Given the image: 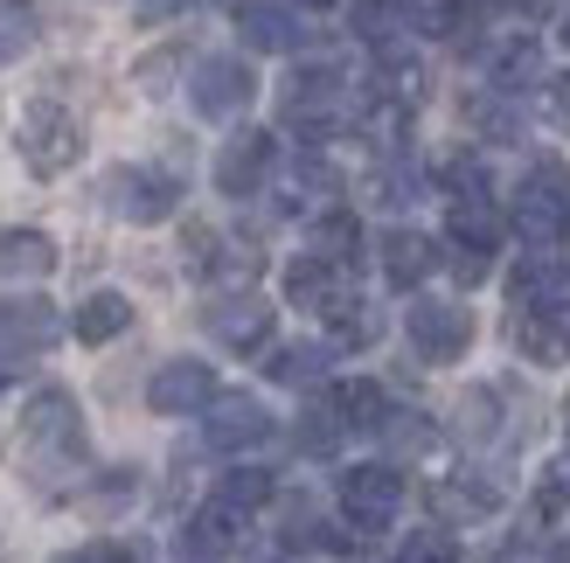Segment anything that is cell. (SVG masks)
<instances>
[{
    "label": "cell",
    "instance_id": "obj_5",
    "mask_svg": "<svg viewBox=\"0 0 570 563\" xmlns=\"http://www.w3.org/2000/svg\"><path fill=\"white\" fill-rule=\"evenodd\" d=\"M181 175H167V167H111L105 175V209L132 223V230H154V223H167L181 209Z\"/></svg>",
    "mask_w": 570,
    "mask_h": 563
},
{
    "label": "cell",
    "instance_id": "obj_19",
    "mask_svg": "<svg viewBox=\"0 0 570 563\" xmlns=\"http://www.w3.org/2000/svg\"><path fill=\"white\" fill-rule=\"evenodd\" d=\"M126 327H132V299H126V293H111V286H98L91 299H77V314H70V334H77L83 348L119 342Z\"/></svg>",
    "mask_w": 570,
    "mask_h": 563
},
{
    "label": "cell",
    "instance_id": "obj_43",
    "mask_svg": "<svg viewBox=\"0 0 570 563\" xmlns=\"http://www.w3.org/2000/svg\"><path fill=\"white\" fill-rule=\"evenodd\" d=\"M570 508V460L543 473V494H535V515H563Z\"/></svg>",
    "mask_w": 570,
    "mask_h": 563
},
{
    "label": "cell",
    "instance_id": "obj_12",
    "mask_svg": "<svg viewBox=\"0 0 570 563\" xmlns=\"http://www.w3.org/2000/svg\"><path fill=\"white\" fill-rule=\"evenodd\" d=\"M63 314H56V299H42V293H8L0 299V355H14V362H28V355H49L56 342H63Z\"/></svg>",
    "mask_w": 570,
    "mask_h": 563
},
{
    "label": "cell",
    "instance_id": "obj_38",
    "mask_svg": "<svg viewBox=\"0 0 570 563\" xmlns=\"http://www.w3.org/2000/svg\"><path fill=\"white\" fill-rule=\"evenodd\" d=\"M181 63H188L181 49H154V56H139V70H132V83H139V91H147V98H160V91H175V77H181Z\"/></svg>",
    "mask_w": 570,
    "mask_h": 563
},
{
    "label": "cell",
    "instance_id": "obj_32",
    "mask_svg": "<svg viewBox=\"0 0 570 563\" xmlns=\"http://www.w3.org/2000/svg\"><path fill=\"white\" fill-rule=\"evenodd\" d=\"M376 342H383V314L355 293V299L327 320V348H376Z\"/></svg>",
    "mask_w": 570,
    "mask_h": 563
},
{
    "label": "cell",
    "instance_id": "obj_35",
    "mask_svg": "<svg viewBox=\"0 0 570 563\" xmlns=\"http://www.w3.org/2000/svg\"><path fill=\"white\" fill-rule=\"evenodd\" d=\"M439 181H445V203H494V181H488V167L473 154H452Z\"/></svg>",
    "mask_w": 570,
    "mask_h": 563
},
{
    "label": "cell",
    "instance_id": "obj_6",
    "mask_svg": "<svg viewBox=\"0 0 570 563\" xmlns=\"http://www.w3.org/2000/svg\"><path fill=\"white\" fill-rule=\"evenodd\" d=\"M404 334L411 348L432 362V369H445V362H460L473 348V306L466 299H439V293H417L404 306Z\"/></svg>",
    "mask_w": 570,
    "mask_h": 563
},
{
    "label": "cell",
    "instance_id": "obj_18",
    "mask_svg": "<svg viewBox=\"0 0 570 563\" xmlns=\"http://www.w3.org/2000/svg\"><path fill=\"white\" fill-rule=\"evenodd\" d=\"M237 543H244V515L203 501V508L188 515V529H181V563H223Z\"/></svg>",
    "mask_w": 570,
    "mask_h": 563
},
{
    "label": "cell",
    "instance_id": "obj_2",
    "mask_svg": "<svg viewBox=\"0 0 570 563\" xmlns=\"http://www.w3.org/2000/svg\"><path fill=\"white\" fill-rule=\"evenodd\" d=\"M508 230L529 250H557L570 237V175L557 160H535L515 181V195H508Z\"/></svg>",
    "mask_w": 570,
    "mask_h": 563
},
{
    "label": "cell",
    "instance_id": "obj_9",
    "mask_svg": "<svg viewBox=\"0 0 570 563\" xmlns=\"http://www.w3.org/2000/svg\"><path fill=\"white\" fill-rule=\"evenodd\" d=\"M272 175H278V139H272L265 126L230 132V139L216 147V167H209L216 195H230V203H250V195H265Z\"/></svg>",
    "mask_w": 570,
    "mask_h": 563
},
{
    "label": "cell",
    "instance_id": "obj_42",
    "mask_svg": "<svg viewBox=\"0 0 570 563\" xmlns=\"http://www.w3.org/2000/svg\"><path fill=\"white\" fill-rule=\"evenodd\" d=\"M293 188H299V195H341V175H334L321 154H306V160L293 167Z\"/></svg>",
    "mask_w": 570,
    "mask_h": 563
},
{
    "label": "cell",
    "instance_id": "obj_3",
    "mask_svg": "<svg viewBox=\"0 0 570 563\" xmlns=\"http://www.w3.org/2000/svg\"><path fill=\"white\" fill-rule=\"evenodd\" d=\"M14 154L36 167L42 181L70 175V167L83 160V126H77V111L56 105V98H36V105L21 111V126H14Z\"/></svg>",
    "mask_w": 570,
    "mask_h": 563
},
{
    "label": "cell",
    "instance_id": "obj_46",
    "mask_svg": "<svg viewBox=\"0 0 570 563\" xmlns=\"http://www.w3.org/2000/svg\"><path fill=\"white\" fill-rule=\"evenodd\" d=\"M508 8H515L522 21H550V14L563 8V0H508Z\"/></svg>",
    "mask_w": 570,
    "mask_h": 563
},
{
    "label": "cell",
    "instance_id": "obj_30",
    "mask_svg": "<svg viewBox=\"0 0 570 563\" xmlns=\"http://www.w3.org/2000/svg\"><path fill=\"white\" fill-rule=\"evenodd\" d=\"M501 14V0H439L432 14H424V36H439V42H466V36H480Z\"/></svg>",
    "mask_w": 570,
    "mask_h": 563
},
{
    "label": "cell",
    "instance_id": "obj_25",
    "mask_svg": "<svg viewBox=\"0 0 570 563\" xmlns=\"http://www.w3.org/2000/svg\"><path fill=\"white\" fill-rule=\"evenodd\" d=\"M327 362H334L327 342H285V348H272L265 376L285 383V389H321V383H327Z\"/></svg>",
    "mask_w": 570,
    "mask_h": 563
},
{
    "label": "cell",
    "instance_id": "obj_14",
    "mask_svg": "<svg viewBox=\"0 0 570 563\" xmlns=\"http://www.w3.org/2000/svg\"><path fill=\"white\" fill-rule=\"evenodd\" d=\"M285 299L306 306V314H321V320H334L341 306L355 299V286H348V271H341V265H327V258H313V250H299V258L285 265Z\"/></svg>",
    "mask_w": 570,
    "mask_h": 563
},
{
    "label": "cell",
    "instance_id": "obj_8",
    "mask_svg": "<svg viewBox=\"0 0 570 563\" xmlns=\"http://www.w3.org/2000/svg\"><path fill=\"white\" fill-rule=\"evenodd\" d=\"M250 98H258V70L244 63V56H203V63L188 70V105H195V119H244Z\"/></svg>",
    "mask_w": 570,
    "mask_h": 563
},
{
    "label": "cell",
    "instance_id": "obj_27",
    "mask_svg": "<svg viewBox=\"0 0 570 563\" xmlns=\"http://www.w3.org/2000/svg\"><path fill=\"white\" fill-rule=\"evenodd\" d=\"M348 28H355L368 49H396V42H404V28H417V21H411L404 0H355V8H348Z\"/></svg>",
    "mask_w": 570,
    "mask_h": 563
},
{
    "label": "cell",
    "instance_id": "obj_21",
    "mask_svg": "<svg viewBox=\"0 0 570 563\" xmlns=\"http://www.w3.org/2000/svg\"><path fill=\"white\" fill-rule=\"evenodd\" d=\"M327 411L341 417L348 432H383V417H390V397L368 376H341V383H327Z\"/></svg>",
    "mask_w": 570,
    "mask_h": 563
},
{
    "label": "cell",
    "instance_id": "obj_4",
    "mask_svg": "<svg viewBox=\"0 0 570 563\" xmlns=\"http://www.w3.org/2000/svg\"><path fill=\"white\" fill-rule=\"evenodd\" d=\"M21 438H28L36 460H63V466L83 460V411L63 383H42L36 397L21 404Z\"/></svg>",
    "mask_w": 570,
    "mask_h": 563
},
{
    "label": "cell",
    "instance_id": "obj_16",
    "mask_svg": "<svg viewBox=\"0 0 570 563\" xmlns=\"http://www.w3.org/2000/svg\"><path fill=\"white\" fill-rule=\"evenodd\" d=\"M237 36L258 56H293L306 42V14H299V0H250L237 14Z\"/></svg>",
    "mask_w": 570,
    "mask_h": 563
},
{
    "label": "cell",
    "instance_id": "obj_24",
    "mask_svg": "<svg viewBox=\"0 0 570 563\" xmlns=\"http://www.w3.org/2000/svg\"><path fill=\"white\" fill-rule=\"evenodd\" d=\"M432 501H439V515H452V522H488V515H501V487L480 481V473H452V481L432 487Z\"/></svg>",
    "mask_w": 570,
    "mask_h": 563
},
{
    "label": "cell",
    "instance_id": "obj_1",
    "mask_svg": "<svg viewBox=\"0 0 570 563\" xmlns=\"http://www.w3.org/2000/svg\"><path fill=\"white\" fill-rule=\"evenodd\" d=\"M278 119L293 126L306 147H321V139H334L341 126H355L348 70H341V63H299L293 77L278 83Z\"/></svg>",
    "mask_w": 570,
    "mask_h": 563
},
{
    "label": "cell",
    "instance_id": "obj_34",
    "mask_svg": "<svg viewBox=\"0 0 570 563\" xmlns=\"http://www.w3.org/2000/svg\"><path fill=\"white\" fill-rule=\"evenodd\" d=\"M341 432H348V425H341V417L327 411V397H321V404H313V411L299 417V425H293V445H299L306 460H327L334 445H341Z\"/></svg>",
    "mask_w": 570,
    "mask_h": 563
},
{
    "label": "cell",
    "instance_id": "obj_7",
    "mask_svg": "<svg viewBox=\"0 0 570 563\" xmlns=\"http://www.w3.org/2000/svg\"><path fill=\"white\" fill-rule=\"evenodd\" d=\"M404 508V473L390 460H368V466H348L341 473V515H348L355 536H383Z\"/></svg>",
    "mask_w": 570,
    "mask_h": 563
},
{
    "label": "cell",
    "instance_id": "obj_10",
    "mask_svg": "<svg viewBox=\"0 0 570 563\" xmlns=\"http://www.w3.org/2000/svg\"><path fill=\"white\" fill-rule=\"evenodd\" d=\"M272 432H278V417L250 397V389H223V397L203 411V445L209 453H258Z\"/></svg>",
    "mask_w": 570,
    "mask_h": 563
},
{
    "label": "cell",
    "instance_id": "obj_22",
    "mask_svg": "<svg viewBox=\"0 0 570 563\" xmlns=\"http://www.w3.org/2000/svg\"><path fill=\"white\" fill-rule=\"evenodd\" d=\"M445 244L466 250V258H488V265H494V244H501L494 203H452V209H445Z\"/></svg>",
    "mask_w": 570,
    "mask_h": 563
},
{
    "label": "cell",
    "instance_id": "obj_17",
    "mask_svg": "<svg viewBox=\"0 0 570 563\" xmlns=\"http://www.w3.org/2000/svg\"><path fill=\"white\" fill-rule=\"evenodd\" d=\"M376 265H383V278H390L396 293H417L424 278L445 265V250L424 230H404V223H396V230H383V244H376Z\"/></svg>",
    "mask_w": 570,
    "mask_h": 563
},
{
    "label": "cell",
    "instance_id": "obj_15",
    "mask_svg": "<svg viewBox=\"0 0 570 563\" xmlns=\"http://www.w3.org/2000/svg\"><path fill=\"white\" fill-rule=\"evenodd\" d=\"M508 299H515L522 314H563L570 306V265L557 250H529V258L508 271Z\"/></svg>",
    "mask_w": 570,
    "mask_h": 563
},
{
    "label": "cell",
    "instance_id": "obj_23",
    "mask_svg": "<svg viewBox=\"0 0 570 563\" xmlns=\"http://www.w3.org/2000/svg\"><path fill=\"white\" fill-rule=\"evenodd\" d=\"M56 258H63L56 237H42V230H0V278H28V286H36V278L56 271Z\"/></svg>",
    "mask_w": 570,
    "mask_h": 563
},
{
    "label": "cell",
    "instance_id": "obj_28",
    "mask_svg": "<svg viewBox=\"0 0 570 563\" xmlns=\"http://www.w3.org/2000/svg\"><path fill=\"white\" fill-rule=\"evenodd\" d=\"M306 250H313V258H327V265H341V271H348V265H355V250H362V223H355L348 209H327V216H313Z\"/></svg>",
    "mask_w": 570,
    "mask_h": 563
},
{
    "label": "cell",
    "instance_id": "obj_49",
    "mask_svg": "<svg viewBox=\"0 0 570 563\" xmlns=\"http://www.w3.org/2000/svg\"><path fill=\"white\" fill-rule=\"evenodd\" d=\"M563 49H570V14H563Z\"/></svg>",
    "mask_w": 570,
    "mask_h": 563
},
{
    "label": "cell",
    "instance_id": "obj_45",
    "mask_svg": "<svg viewBox=\"0 0 570 563\" xmlns=\"http://www.w3.org/2000/svg\"><path fill=\"white\" fill-rule=\"evenodd\" d=\"M181 8H188V0H132V14H139V21H175Z\"/></svg>",
    "mask_w": 570,
    "mask_h": 563
},
{
    "label": "cell",
    "instance_id": "obj_41",
    "mask_svg": "<svg viewBox=\"0 0 570 563\" xmlns=\"http://www.w3.org/2000/svg\"><path fill=\"white\" fill-rule=\"evenodd\" d=\"M466 119H473L480 132H494V139H515V132H522V119H515V111H508L501 98H488V105L473 98V105H466Z\"/></svg>",
    "mask_w": 570,
    "mask_h": 563
},
{
    "label": "cell",
    "instance_id": "obj_39",
    "mask_svg": "<svg viewBox=\"0 0 570 563\" xmlns=\"http://www.w3.org/2000/svg\"><path fill=\"white\" fill-rule=\"evenodd\" d=\"M460 432L466 438H494L501 432V397H494V389H466V397H460Z\"/></svg>",
    "mask_w": 570,
    "mask_h": 563
},
{
    "label": "cell",
    "instance_id": "obj_44",
    "mask_svg": "<svg viewBox=\"0 0 570 563\" xmlns=\"http://www.w3.org/2000/svg\"><path fill=\"white\" fill-rule=\"evenodd\" d=\"M543 105H550V119H557V126H570V70L543 83Z\"/></svg>",
    "mask_w": 570,
    "mask_h": 563
},
{
    "label": "cell",
    "instance_id": "obj_48",
    "mask_svg": "<svg viewBox=\"0 0 570 563\" xmlns=\"http://www.w3.org/2000/svg\"><path fill=\"white\" fill-rule=\"evenodd\" d=\"M563 438H570V397H563Z\"/></svg>",
    "mask_w": 570,
    "mask_h": 563
},
{
    "label": "cell",
    "instance_id": "obj_20",
    "mask_svg": "<svg viewBox=\"0 0 570 563\" xmlns=\"http://www.w3.org/2000/svg\"><path fill=\"white\" fill-rule=\"evenodd\" d=\"M488 83H494L501 98L529 91V83H550V77H543V49H535V36H508V42H494V49H488Z\"/></svg>",
    "mask_w": 570,
    "mask_h": 563
},
{
    "label": "cell",
    "instance_id": "obj_47",
    "mask_svg": "<svg viewBox=\"0 0 570 563\" xmlns=\"http://www.w3.org/2000/svg\"><path fill=\"white\" fill-rule=\"evenodd\" d=\"M216 8H230V14H244V8H250V0H216Z\"/></svg>",
    "mask_w": 570,
    "mask_h": 563
},
{
    "label": "cell",
    "instance_id": "obj_50",
    "mask_svg": "<svg viewBox=\"0 0 570 563\" xmlns=\"http://www.w3.org/2000/svg\"><path fill=\"white\" fill-rule=\"evenodd\" d=\"M299 8H327V0H299Z\"/></svg>",
    "mask_w": 570,
    "mask_h": 563
},
{
    "label": "cell",
    "instance_id": "obj_26",
    "mask_svg": "<svg viewBox=\"0 0 570 563\" xmlns=\"http://www.w3.org/2000/svg\"><path fill=\"white\" fill-rule=\"evenodd\" d=\"M515 348H522V362H535V369H563L570 362V327L557 314H522L515 320Z\"/></svg>",
    "mask_w": 570,
    "mask_h": 563
},
{
    "label": "cell",
    "instance_id": "obj_33",
    "mask_svg": "<svg viewBox=\"0 0 570 563\" xmlns=\"http://www.w3.org/2000/svg\"><path fill=\"white\" fill-rule=\"evenodd\" d=\"M383 445H390V453H432V445H439V425H432V417H424V411H390L383 417Z\"/></svg>",
    "mask_w": 570,
    "mask_h": 563
},
{
    "label": "cell",
    "instance_id": "obj_40",
    "mask_svg": "<svg viewBox=\"0 0 570 563\" xmlns=\"http://www.w3.org/2000/svg\"><path fill=\"white\" fill-rule=\"evenodd\" d=\"M56 563H147L139 556V543H119V536H105V543H83V550H63Z\"/></svg>",
    "mask_w": 570,
    "mask_h": 563
},
{
    "label": "cell",
    "instance_id": "obj_37",
    "mask_svg": "<svg viewBox=\"0 0 570 563\" xmlns=\"http://www.w3.org/2000/svg\"><path fill=\"white\" fill-rule=\"evenodd\" d=\"M396 563H460V543H452V529H411L396 543Z\"/></svg>",
    "mask_w": 570,
    "mask_h": 563
},
{
    "label": "cell",
    "instance_id": "obj_31",
    "mask_svg": "<svg viewBox=\"0 0 570 563\" xmlns=\"http://www.w3.org/2000/svg\"><path fill=\"white\" fill-rule=\"evenodd\" d=\"M42 36V0H0V70L28 56Z\"/></svg>",
    "mask_w": 570,
    "mask_h": 563
},
{
    "label": "cell",
    "instance_id": "obj_36",
    "mask_svg": "<svg viewBox=\"0 0 570 563\" xmlns=\"http://www.w3.org/2000/svg\"><path fill=\"white\" fill-rule=\"evenodd\" d=\"M368 188H376V203H383V209H404V203H417V195H424V175H417L411 160H383Z\"/></svg>",
    "mask_w": 570,
    "mask_h": 563
},
{
    "label": "cell",
    "instance_id": "obj_11",
    "mask_svg": "<svg viewBox=\"0 0 570 563\" xmlns=\"http://www.w3.org/2000/svg\"><path fill=\"white\" fill-rule=\"evenodd\" d=\"M223 397L216 389V369L203 355H175V362H160V369L147 376V411L154 417H195V411H209Z\"/></svg>",
    "mask_w": 570,
    "mask_h": 563
},
{
    "label": "cell",
    "instance_id": "obj_29",
    "mask_svg": "<svg viewBox=\"0 0 570 563\" xmlns=\"http://www.w3.org/2000/svg\"><path fill=\"white\" fill-rule=\"evenodd\" d=\"M272 494H278V481H272L265 466H230V473L216 481V494H209V501H216V508H230V515H244V522H250V515H258Z\"/></svg>",
    "mask_w": 570,
    "mask_h": 563
},
{
    "label": "cell",
    "instance_id": "obj_13",
    "mask_svg": "<svg viewBox=\"0 0 570 563\" xmlns=\"http://www.w3.org/2000/svg\"><path fill=\"white\" fill-rule=\"evenodd\" d=\"M203 327H209L230 355H258V348L272 342V306H265L258 293H216V299L203 306Z\"/></svg>",
    "mask_w": 570,
    "mask_h": 563
}]
</instances>
